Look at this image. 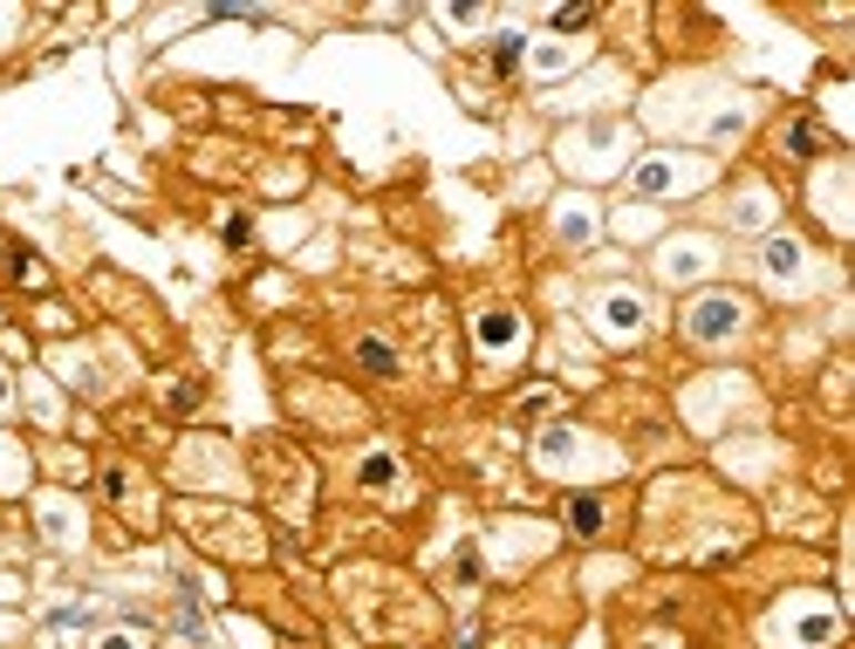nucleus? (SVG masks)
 Instances as JSON below:
<instances>
[{
	"mask_svg": "<svg viewBox=\"0 0 855 649\" xmlns=\"http://www.w3.org/2000/svg\"><path fill=\"white\" fill-rule=\"evenodd\" d=\"M712 178V157H684V151H650L630 165V192L637 198H671V192H699Z\"/></svg>",
	"mask_w": 855,
	"mask_h": 649,
	"instance_id": "f257e3e1",
	"label": "nucleus"
},
{
	"mask_svg": "<svg viewBox=\"0 0 855 649\" xmlns=\"http://www.w3.org/2000/svg\"><path fill=\"white\" fill-rule=\"evenodd\" d=\"M746 321H753V308L740 295H699V301H684V342L732 349V342L746 336Z\"/></svg>",
	"mask_w": 855,
	"mask_h": 649,
	"instance_id": "f03ea898",
	"label": "nucleus"
},
{
	"mask_svg": "<svg viewBox=\"0 0 855 649\" xmlns=\"http://www.w3.org/2000/svg\"><path fill=\"white\" fill-rule=\"evenodd\" d=\"M589 321H596L602 342L630 349V342H643V329H650V301H643L637 288H602V295H589Z\"/></svg>",
	"mask_w": 855,
	"mask_h": 649,
	"instance_id": "7ed1b4c3",
	"label": "nucleus"
},
{
	"mask_svg": "<svg viewBox=\"0 0 855 649\" xmlns=\"http://www.w3.org/2000/svg\"><path fill=\"white\" fill-rule=\"evenodd\" d=\"M712 267H719V239H705V233H678V239L658 247V280L664 288H691V280H705Z\"/></svg>",
	"mask_w": 855,
	"mask_h": 649,
	"instance_id": "20e7f679",
	"label": "nucleus"
},
{
	"mask_svg": "<svg viewBox=\"0 0 855 649\" xmlns=\"http://www.w3.org/2000/svg\"><path fill=\"white\" fill-rule=\"evenodd\" d=\"M760 274H766V288H781V295H801L807 280H814V254L801 247L794 233H773L766 247H760Z\"/></svg>",
	"mask_w": 855,
	"mask_h": 649,
	"instance_id": "39448f33",
	"label": "nucleus"
},
{
	"mask_svg": "<svg viewBox=\"0 0 855 649\" xmlns=\"http://www.w3.org/2000/svg\"><path fill=\"white\" fill-rule=\"evenodd\" d=\"M472 342H479V356H493V362H500V356H513V349L527 342V321H520V315H507V308H493V315H479V321H472Z\"/></svg>",
	"mask_w": 855,
	"mask_h": 649,
	"instance_id": "423d86ee",
	"label": "nucleus"
},
{
	"mask_svg": "<svg viewBox=\"0 0 855 649\" xmlns=\"http://www.w3.org/2000/svg\"><path fill=\"white\" fill-rule=\"evenodd\" d=\"M554 226H561V239H568V247H589V239L602 233V219H596V206H589V198H561V206H554Z\"/></svg>",
	"mask_w": 855,
	"mask_h": 649,
	"instance_id": "0eeeda50",
	"label": "nucleus"
},
{
	"mask_svg": "<svg viewBox=\"0 0 855 649\" xmlns=\"http://www.w3.org/2000/svg\"><path fill=\"white\" fill-rule=\"evenodd\" d=\"M356 478H363V493H397V485H404V465L390 459V452H363V465H356Z\"/></svg>",
	"mask_w": 855,
	"mask_h": 649,
	"instance_id": "6e6552de",
	"label": "nucleus"
},
{
	"mask_svg": "<svg viewBox=\"0 0 855 649\" xmlns=\"http://www.w3.org/2000/svg\"><path fill=\"white\" fill-rule=\"evenodd\" d=\"M561 519H568V534H576V540H596L602 534V499L596 493H576V499L561 506Z\"/></svg>",
	"mask_w": 855,
	"mask_h": 649,
	"instance_id": "1a4fd4ad",
	"label": "nucleus"
},
{
	"mask_svg": "<svg viewBox=\"0 0 855 649\" xmlns=\"http://www.w3.org/2000/svg\"><path fill=\"white\" fill-rule=\"evenodd\" d=\"M42 526H49V540L55 547H75V534H83V519H75L69 499H42Z\"/></svg>",
	"mask_w": 855,
	"mask_h": 649,
	"instance_id": "9d476101",
	"label": "nucleus"
},
{
	"mask_svg": "<svg viewBox=\"0 0 855 649\" xmlns=\"http://www.w3.org/2000/svg\"><path fill=\"white\" fill-rule=\"evenodd\" d=\"M773 219V198L753 185V192H740V198H732V226H740V233H760Z\"/></svg>",
	"mask_w": 855,
	"mask_h": 649,
	"instance_id": "9b49d317",
	"label": "nucleus"
},
{
	"mask_svg": "<svg viewBox=\"0 0 855 649\" xmlns=\"http://www.w3.org/2000/svg\"><path fill=\"white\" fill-rule=\"evenodd\" d=\"M356 362H363V370H377V377H397V356L384 342H356Z\"/></svg>",
	"mask_w": 855,
	"mask_h": 649,
	"instance_id": "f8f14e48",
	"label": "nucleus"
},
{
	"mask_svg": "<svg viewBox=\"0 0 855 649\" xmlns=\"http://www.w3.org/2000/svg\"><path fill=\"white\" fill-rule=\"evenodd\" d=\"M568 62H576V49H568V42H541V55H535V69H541V75H561Z\"/></svg>",
	"mask_w": 855,
	"mask_h": 649,
	"instance_id": "ddd939ff",
	"label": "nucleus"
},
{
	"mask_svg": "<svg viewBox=\"0 0 855 649\" xmlns=\"http://www.w3.org/2000/svg\"><path fill=\"white\" fill-rule=\"evenodd\" d=\"M527 62V42H520V34H500V42H493V69H520Z\"/></svg>",
	"mask_w": 855,
	"mask_h": 649,
	"instance_id": "4468645a",
	"label": "nucleus"
},
{
	"mask_svg": "<svg viewBox=\"0 0 855 649\" xmlns=\"http://www.w3.org/2000/svg\"><path fill=\"white\" fill-rule=\"evenodd\" d=\"M90 649H151V642H144L138 629H103V636H96Z\"/></svg>",
	"mask_w": 855,
	"mask_h": 649,
	"instance_id": "2eb2a0df",
	"label": "nucleus"
},
{
	"mask_svg": "<svg viewBox=\"0 0 855 649\" xmlns=\"http://www.w3.org/2000/svg\"><path fill=\"white\" fill-rule=\"evenodd\" d=\"M220 233H226V247H247V239H254V219H247V213H226Z\"/></svg>",
	"mask_w": 855,
	"mask_h": 649,
	"instance_id": "dca6fc26",
	"label": "nucleus"
},
{
	"mask_svg": "<svg viewBox=\"0 0 855 649\" xmlns=\"http://www.w3.org/2000/svg\"><path fill=\"white\" fill-rule=\"evenodd\" d=\"M781 144H787L794 157H814V131H807V124H787V131H781Z\"/></svg>",
	"mask_w": 855,
	"mask_h": 649,
	"instance_id": "f3484780",
	"label": "nucleus"
},
{
	"mask_svg": "<svg viewBox=\"0 0 855 649\" xmlns=\"http://www.w3.org/2000/svg\"><path fill=\"white\" fill-rule=\"evenodd\" d=\"M582 21H589V8H561V14H554V28H561V34H576Z\"/></svg>",
	"mask_w": 855,
	"mask_h": 649,
	"instance_id": "a211bd4d",
	"label": "nucleus"
},
{
	"mask_svg": "<svg viewBox=\"0 0 855 649\" xmlns=\"http://www.w3.org/2000/svg\"><path fill=\"white\" fill-rule=\"evenodd\" d=\"M8 403H14V383H8V370H0V411H8Z\"/></svg>",
	"mask_w": 855,
	"mask_h": 649,
	"instance_id": "6ab92c4d",
	"label": "nucleus"
},
{
	"mask_svg": "<svg viewBox=\"0 0 855 649\" xmlns=\"http://www.w3.org/2000/svg\"><path fill=\"white\" fill-rule=\"evenodd\" d=\"M0 28H8V14H0Z\"/></svg>",
	"mask_w": 855,
	"mask_h": 649,
	"instance_id": "aec40b11",
	"label": "nucleus"
}]
</instances>
